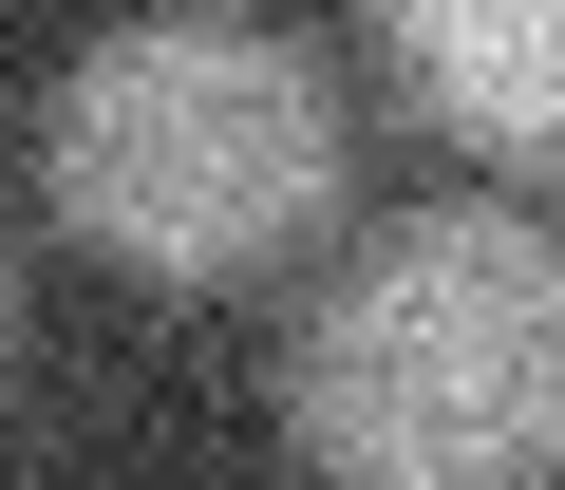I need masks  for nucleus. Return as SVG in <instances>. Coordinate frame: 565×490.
<instances>
[{"instance_id":"nucleus-3","label":"nucleus","mask_w":565,"mask_h":490,"mask_svg":"<svg viewBox=\"0 0 565 490\" xmlns=\"http://www.w3.org/2000/svg\"><path fill=\"white\" fill-rule=\"evenodd\" d=\"M377 76L452 151H546L565 132V0H377Z\"/></svg>"},{"instance_id":"nucleus-2","label":"nucleus","mask_w":565,"mask_h":490,"mask_svg":"<svg viewBox=\"0 0 565 490\" xmlns=\"http://www.w3.org/2000/svg\"><path fill=\"white\" fill-rule=\"evenodd\" d=\"M282 434L321 490H546L565 452V265L527 207H396L282 340Z\"/></svg>"},{"instance_id":"nucleus-1","label":"nucleus","mask_w":565,"mask_h":490,"mask_svg":"<svg viewBox=\"0 0 565 490\" xmlns=\"http://www.w3.org/2000/svg\"><path fill=\"white\" fill-rule=\"evenodd\" d=\"M340 76L264 0H114L39 95V207L114 284H264L340 226Z\"/></svg>"},{"instance_id":"nucleus-4","label":"nucleus","mask_w":565,"mask_h":490,"mask_svg":"<svg viewBox=\"0 0 565 490\" xmlns=\"http://www.w3.org/2000/svg\"><path fill=\"white\" fill-rule=\"evenodd\" d=\"M0 340H20V245H0Z\"/></svg>"}]
</instances>
